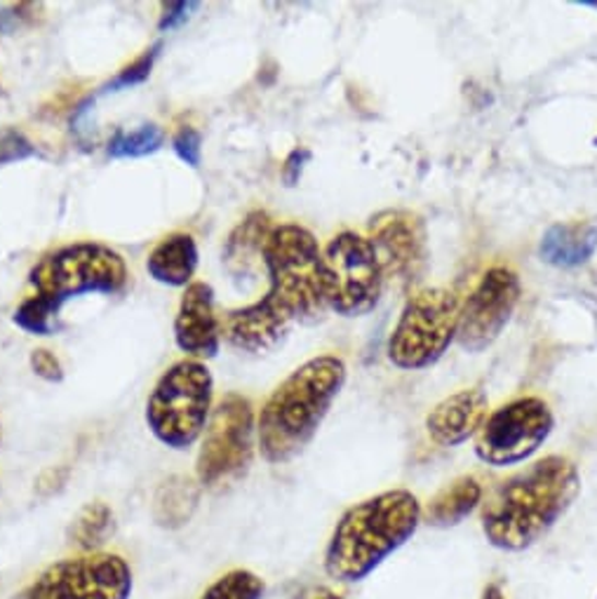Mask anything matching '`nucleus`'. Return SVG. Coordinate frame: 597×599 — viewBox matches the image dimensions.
Instances as JSON below:
<instances>
[{
  "label": "nucleus",
  "instance_id": "obj_1",
  "mask_svg": "<svg viewBox=\"0 0 597 599\" xmlns=\"http://www.w3.org/2000/svg\"><path fill=\"white\" fill-rule=\"evenodd\" d=\"M581 492L567 456H546L501 482L482 506V531L494 548L520 553L541 541Z\"/></svg>",
  "mask_w": 597,
  "mask_h": 599
},
{
  "label": "nucleus",
  "instance_id": "obj_2",
  "mask_svg": "<svg viewBox=\"0 0 597 599\" xmlns=\"http://www.w3.org/2000/svg\"><path fill=\"white\" fill-rule=\"evenodd\" d=\"M346 376L341 357L318 355L271 392L257 419V447L266 461L288 463L313 443L346 386Z\"/></svg>",
  "mask_w": 597,
  "mask_h": 599
},
{
  "label": "nucleus",
  "instance_id": "obj_3",
  "mask_svg": "<svg viewBox=\"0 0 597 599\" xmlns=\"http://www.w3.org/2000/svg\"><path fill=\"white\" fill-rule=\"evenodd\" d=\"M421 503L407 489H390L355 503L337 522L325 550V572L339 583L367 578L421 525Z\"/></svg>",
  "mask_w": 597,
  "mask_h": 599
},
{
  "label": "nucleus",
  "instance_id": "obj_4",
  "mask_svg": "<svg viewBox=\"0 0 597 599\" xmlns=\"http://www.w3.org/2000/svg\"><path fill=\"white\" fill-rule=\"evenodd\" d=\"M269 292L261 298L292 325H316L325 318L323 249L308 228L280 224L264 251Z\"/></svg>",
  "mask_w": 597,
  "mask_h": 599
},
{
  "label": "nucleus",
  "instance_id": "obj_5",
  "mask_svg": "<svg viewBox=\"0 0 597 599\" xmlns=\"http://www.w3.org/2000/svg\"><path fill=\"white\" fill-rule=\"evenodd\" d=\"M214 378L206 362L179 360L159 384L147 402V423L153 437L169 449L194 447L212 414Z\"/></svg>",
  "mask_w": 597,
  "mask_h": 599
},
{
  "label": "nucleus",
  "instance_id": "obj_6",
  "mask_svg": "<svg viewBox=\"0 0 597 599\" xmlns=\"http://www.w3.org/2000/svg\"><path fill=\"white\" fill-rule=\"evenodd\" d=\"M128 263L116 249L99 243H75L45 255L28 273L36 296L57 308L83 294H118L128 285Z\"/></svg>",
  "mask_w": 597,
  "mask_h": 599
},
{
  "label": "nucleus",
  "instance_id": "obj_7",
  "mask_svg": "<svg viewBox=\"0 0 597 599\" xmlns=\"http://www.w3.org/2000/svg\"><path fill=\"white\" fill-rule=\"evenodd\" d=\"M461 304L445 287L414 292L400 313L388 339V360L398 369H429L457 339Z\"/></svg>",
  "mask_w": 597,
  "mask_h": 599
},
{
  "label": "nucleus",
  "instance_id": "obj_8",
  "mask_svg": "<svg viewBox=\"0 0 597 599\" xmlns=\"http://www.w3.org/2000/svg\"><path fill=\"white\" fill-rule=\"evenodd\" d=\"M257 425L255 407L241 392L226 396L212 407L210 421L202 433L198 454V482L210 492L238 484L255 459Z\"/></svg>",
  "mask_w": 597,
  "mask_h": 599
},
{
  "label": "nucleus",
  "instance_id": "obj_9",
  "mask_svg": "<svg viewBox=\"0 0 597 599\" xmlns=\"http://www.w3.org/2000/svg\"><path fill=\"white\" fill-rule=\"evenodd\" d=\"M327 308L343 318H363L382 302L384 273L365 235L341 231L323 249Z\"/></svg>",
  "mask_w": 597,
  "mask_h": 599
},
{
  "label": "nucleus",
  "instance_id": "obj_10",
  "mask_svg": "<svg viewBox=\"0 0 597 599\" xmlns=\"http://www.w3.org/2000/svg\"><path fill=\"white\" fill-rule=\"evenodd\" d=\"M553 412L541 398H517L487 414L476 435V454L487 466H517L537 454L553 433Z\"/></svg>",
  "mask_w": 597,
  "mask_h": 599
},
{
  "label": "nucleus",
  "instance_id": "obj_11",
  "mask_svg": "<svg viewBox=\"0 0 597 599\" xmlns=\"http://www.w3.org/2000/svg\"><path fill=\"white\" fill-rule=\"evenodd\" d=\"M132 586V569L120 555L92 553L47 566L26 599H130Z\"/></svg>",
  "mask_w": 597,
  "mask_h": 599
},
{
  "label": "nucleus",
  "instance_id": "obj_12",
  "mask_svg": "<svg viewBox=\"0 0 597 599\" xmlns=\"http://www.w3.org/2000/svg\"><path fill=\"white\" fill-rule=\"evenodd\" d=\"M367 243L384 273L398 290L417 287L429 268V231L412 210H382L367 222Z\"/></svg>",
  "mask_w": 597,
  "mask_h": 599
},
{
  "label": "nucleus",
  "instance_id": "obj_13",
  "mask_svg": "<svg viewBox=\"0 0 597 599\" xmlns=\"http://www.w3.org/2000/svg\"><path fill=\"white\" fill-rule=\"evenodd\" d=\"M523 285L513 268L496 263L480 275L459 310L457 341L468 353H482L504 334L520 304Z\"/></svg>",
  "mask_w": 597,
  "mask_h": 599
},
{
  "label": "nucleus",
  "instance_id": "obj_14",
  "mask_svg": "<svg viewBox=\"0 0 597 599\" xmlns=\"http://www.w3.org/2000/svg\"><path fill=\"white\" fill-rule=\"evenodd\" d=\"M222 322L214 313V290L208 282L186 287L175 318V341L191 360H210L222 345Z\"/></svg>",
  "mask_w": 597,
  "mask_h": 599
},
{
  "label": "nucleus",
  "instance_id": "obj_15",
  "mask_svg": "<svg viewBox=\"0 0 597 599\" xmlns=\"http://www.w3.org/2000/svg\"><path fill=\"white\" fill-rule=\"evenodd\" d=\"M487 400L482 388H464L437 402L426 416V433L440 447L464 445L468 437L478 435L487 419Z\"/></svg>",
  "mask_w": 597,
  "mask_h": 599
},
{
  "label": "nucleus",
  "instance_id": "obj_16",
  "mask_svg": "<svg viewBox=\"0 0 597 599\" xmlns=\"http://www.w3.org/2000/svg\"><path fill=\"white\" fill-rule=\"evenodd\" d=\"M290 329L292 322H288L280 313H276L264 298L245 308L231 310L226 315V320L222 322V334L233 349L255 355L278 349L290 334Z\"/></svg>",
  "mask_w": 597,
  "mask_h": 599
},
{
  "label": "nucleus",
  "instance_id": "obj_17",
  "mask_svg": "<svg viewBox=\"0 0 597 599\" xmlns=\"http://www.w3.org/2000/svg\"><path fill=\"white\" fill-rule=\"evenodd\" d=\"M276 226L266 212L257 210L247 214L243 222L233 228L224 247V266L235 280L255 278L264 268V251Z\"/></svg>",
  "mask_w": 597,
  "mask_h": 599
},
{
  "label": "nucleus",
  "instance_id": "obj_18",
  "mask_svg": "<svg viewBox=\"0 0 597 599\" xmlns=\"http://www.w3.org/2000/svg\"><path fill=\"white\" fill-rule=\"evenodd\" d=\"M198 268V245L188 233H169L151 249L149 275L167 287H188Z\"/></svg>",
  "mask_w": 597,
  "mask_h": 599
},
{
  "label": "nucleus",
  "instance_id": "obj_19",
  "mask_svg": "<svg viewBox=\"0 0 597 599\" xmlns=\"http://www.w3.org/2000/svg\"><path fill=\"white\" fill-rule=\"evenodd\" d=\"M597 251V226L595 224H553L543 233L539 245V257L543 263L555 268H576L593 259Z\"/></svg>",
  "mask_w": 597,
  "mask_h": 599
},
{
  "label": "nucleus",
  "instance_id": "obj_20",
  "mask_svg": "<svg viewBox=\"0 0 597 599\" xmlns=\"http://www.w3.org/2000/svg\"><path fill=\"white\" fill-rule=\"evenodd\" d=\"M200 503V482L186 475L163 480L153 494V519L163 529H182L191 522Z\"/></svg>",
  "mask_w": 597,
  "mask_h": 599
},
{
  "label": "nucleus",
  "instance_id": "obj_21",
  "mask_svg": "<svg viewBox=\"0 0 597 599\" xmlns=\"http://www.w3.org/2000/svg\"><path fill=\"white\" fill-rule=\"evenodd\" d=\"M482 501V484L473 475H464L449 482L445 489L431 498L426 513V522L433 527H454L473 513Z\"/></svg>",
  "mask_w": 597,
  "mask_h": 599
},
{
  "label": "nucleus",
  "instance_id": "obj_22",
  "mask_svg": "<svg viewBox=\"0 0 597 599\" xmlns=\"http://www.w3.org/2000/svg\"><path fill=\"white\" fill-rule=\"evenodd\" d=\"M116 531V515L106 506L104 501L87 503V506L78 513L73 525L69 529V541L85 555L97 553V550L108 543Z\"/></svg>",
  "mask_w": 597,
  "mask_h": 599
},
{
  "label": "nucleus",
  "instance_id": "obj_23",
  "mask_svg": "<svg viewBox=\"0 0 597 599\" xmlns=\"http://www.w3.org/2000/svg\"><path fill=\"white\" fill-rule=\"evenodd\" d=\"M165 144L163 128L153 122L139 125L134 130H118L108 139V155L112 157H144Z\"/></svg>",
  "mask_w": 597,
  "mask_h": 599
},
{
  "label": "nucleus",
  "instance_id": "obj_24",
  "mask_svg": "<svg viewBox=\"0 0 597 599\" xmlns=\"http://www.w3.org/2000/svg\"><path fill=\"white\" fill-rule=\"evenodd\" d=\"M264 580L247 572V569H233L216 578L212 586L202 592L200 599H261L264 597Z\"/></svg>",
  "mask_w": 597,
  "mask_h": 599
},
{
  "label": "nucleus",
  "instance_id": "obj_25",
  "mask_svg": "<svg viewBox=\"0 0 597 599\" xmlns=\"http://www.w3.org/2000/svg\"><path fill=\"white\" fill-rule=\"evenodd\" d=\"M59 308L55 304L47 302L43 296H28L26 302L20 304V308L14 310L12 322L28 334L36 337H47L55 332V320H57Z\"/></svg>",
  "mask_w": 597,
  "mask_h": 599
},
{
  "label": "nucleus",
  "instance_id": "obj_26",
  "mask_svg": "<svg viewBox=\"0 0 597 599\" xmlns=\"http://www.w3.org/2000/svg\"><path fill=\"white\" fill-rule=\"evenodd\" d=\"M161 43L159 45H153L151 50H147L144 55H139L132 64H128L125 69L118 71V75L114 78L112 83L106 85V90H125V87H132V85H139V83H144L147 78L151 75L153 71V64H155V59H159L161 55Z\"/></svg>",
  "mask_w": 597,
  "mask_h": 599
},
{
  "label": "nucleus",
  "instance_id": "obj_27",
  "mask_svg": "<svg viewBox=\"0 0 597 599\" xmlns=\"http://www.w3.org/2000/svg\"><path fill=\"white\" fill-rule=\"evenodd\" d=\"M172 149H175V153L182 157V161L188 165V167H200V161H202V134L191 128V125H184V128H179L175 132V137H172Z\"/></svg>",
  "mask_w": 597,
  "mask_h": 599
},
{
  "label": "nucleus",
  "instance_id": "obj_28",
  "mask_svg": "<svg viewBox=\"0 0 597 599\" xmlns=\"http://www.w3.org/2000/svg\"><path fill=\"white\" fill-rule=\"evenodd\" d=\"M31 155H36V149L22 132L12 128L0 130V165L24 161V157Z\"/></svg>",
  "mask_w": 597,
  "mask_h": 599
},
{
  "label": "nucleus",
  "instance_id": "obj_29",
  "mask_svg": "<svg viewBox=\"0 0 597 599\" xmlns=\"http://www.w3.org/2000/svg\"><path fill=\"white\" fill-rule=\"evenodd\" d=\"M31 369L36 372V376L45 378V381L50 384H59L61 378H65V367H61L59 357L47 349H38L31 353Z\"/></svg>",
  "mask_w": 597,
  "mask_h": 599
},
{
  "label": "nucleus",
  "instance_id": "obj_30",
  "mask_svg": "<svg viewBox=\"0 0 597 599\" xmlns=\"http://www.w3.org/2000/svg\"><path fill=\"white\" fill-rule=\"evenodd\" d=\"M198 3H184V0H177V3H163V14H161V31H172L182 26L188 20V12L196 10Z\"/></svg>",
  "mask_w": 597,
  "mask_h": 599
},
{
  "label": "nucleus",
  "instance_id": "obj_31",
  "mask_svg": "<svg viewBox=\"0 0 597 599\" xmlns=\"http://www.w3.org/2000/svg\"><path fill=\"white\" fill-rule=\"evenodd\" d=\"M308 161H311V151H306V149H296L288 155L285 167H282V179H285L288 186H294L298 181V177H302L304 163H308Z\"/></svg>",
  "mask_w": 597,
  "mask_h": 599
},
{
  "label": "nucleus",
  "instance_id": "obj_32",
  "mask_svg": "<svg viewBox=\"0 0 597 599\" xmlns=\"http://www.w3.org/2000/svg\"><path fill=\"white\" fill-rule=\"evenodd\" d=\"M294 599H341V597L335 590L316 586V588H308L304 592H298Z\"/></svg>",
  "mask_w": 597,
  "mask_h": 599
},
{
  "label": "nucleus",
  "instance_id": "obj_33",
  "mask_svg": "<svg viewBox=\"0 0 597 599\" xmlns=\"http://www.w3.org/2000/svg\"><path fill=\"white\" fill-rule=\"evenodd\" d=\"M482 599H506V597H504V592H501L499 586H490V588H484Z\"/></svg>",
  "mask_w": 597,
  "mask_h": 599
},
{
  "label": "nucleus",
  "instance_id": "obj_34",
  "mask_svg": "<svg viewBox=\"0 0 597 599\" xmlns=\"http://www.w3.org/2000/svg\"><path fill=\"white\" fill-rule=\"evenodd\" d=\"M595 146H597V137H595Z\"/></svg>",
  "mask_w": 597,
  "mask_h": 599
}]
</instances>
